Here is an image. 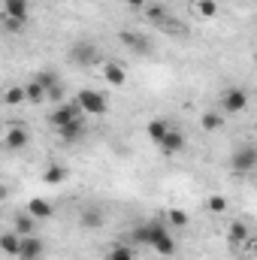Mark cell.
Returning a JSON list of instances; mask_svg holds the SVG:
<instances>
[{
	"label": "cell",
	"mask_w": 257,
	"mask_h": 260,
	"mask_svg": "<svg viewBox=\"0 0 257 260\" xmlns=\"http://www.w3.org/2000/svg\"><path fill=\"white\" fill-rule=\"evenodd\" d=\"M185 145H188L185 130L173 127V124H170V130L164 133V139L157 142V148H160V154H164V157H176V154H182V151H185Z\"/></svg>",
	"instance_id": "4"
},
{
	"label": "cell",
	"mask_w": 257,
	"mask_h": 260,
	"mask_svg": "<svg viewBox=\"0 0 257 260\" xmlns=\"http://www.w3.org/2000/svg\"><path fill=\"white\" fill-rule=\"evenodd\" d=\"M170 224L173 227H188V212H182V209H170Z\"/></svg>",
	"instance_id": "28"
},
{
	"label": "cell",
	"mask_w": 257,
	"mask_h": 260,
	"mask_svg": "<svg viewBox=\"0 0 257 260\" xmlns=\"http://www.w3.org/2000/svg\"><path fill=\"white\" fill-rule=\"evenodd\" d=\"M76 118H82V109L76 106V100L73 103H61V106H55V112L49 115V121H52V127H64L70 121H76Z\"/></svg>",
	"instance_id": "7"
},
{
	"label": "cell",
	"mask_w": 257,
	"mask_h": 260,
	"mask_svg": "<svg viewBox=\"0 0 257 260\" xmlns=\"http://www.w3.org/2000/svg\"><path fill=\"white\" fill-rule=\"evenodd\" d=\"M221 124H224L221 112H206L203 115V130H221Z\"/></svg>",
	"instance_id": "26"
},
{
	"label": "cell",
	"mask_w": 257,
	"mask_h": 260,
	"mask_svg": "<svg viewBox=\"0 0 257 260\" xmlns=\"http://www.w3.org/2000/svg\"><path fill=\"white\" fill-rule=\"evenodd\" d=\"M145 15H148V21H151V24H164V21H167V6L151 3V6H145Z\"/></svg>",
	"instance_id": "24"
},
{
	"label": "cell",
	"mask_w": 257,
	"mask_h": 260,
	"mask_svg": "<svg viewBox=\"0 0 257 260\" xmlns=\"http://www.w3.org/2000/svg\"><path fill=\"white\" fill-rule=\"evenodd\" d=\"M73 61H76V64H94V61H97V49H94L91 43H82V46L73 49Z\"/></svg>",
	"instance_id": "16"
},
{
	"label": "cell",
	"mask_w": 257,
	"mask_h": 260,
	"mask_svg": "<svg viewBox=\"0 0 257 260\" xmlns=\"http://www.w3.org/2000/svg\"><path fill=\"white\" fill-rule=\"evenodd\" d=\"M27 0H3V18H12V21H27Z\"/></svg>",
	"instance_id": "11"
},
{
	"label": "cell",
	"mask_w": 257,
	"mask_h": 260,
	"mask_svg": "<svg viewBox=\"0 0 257 260\" xmlns=\"http://www.w3.org/2000/svg\"><path fill=\"white\" fill-rule=\"evenodd\" d=\"M79 224H82L85 230H100V227H103V209H100V206H88V209L82 212Z\"/></svg>",
	"instance_id": "12"
},
{
	"label": "cell",
	"mask_w": 257,
	"mask_h": 260,
	"mask_svg": "<svg viewBox=\"0 0 257 260\" xmlns=\"http://www.w3.org/2000/svg\"><path fill=\"white\" fill-rule=\"evenodd\" d=\"M118 40L124 43V49H130L136 58H142V55H151V40L145 37V34H133V30H121L118 34Z\"/></svg>",
	"instance_id": "5"
},
{
	"label": "cell",
	"mask_w": 257,
	"mask_h": 260,
	"mask_svg": "<svg viewBox=\"0 0 257 260\" xmlns=\"http://www.w3.org/2000/svg\"><path fill=\"white\" fill-rule=\"evenodd\" d=\"M3 142H6V148H9V151H21V148H27L30 133H27V127H24V124H12V127H6Z\"/></svg>",
	"instance_id": "8"
},
{
	"label": "cell",
	"mask_w": 257,
	"mask_h": 260,
	"mask_svg": "<svg viewBox=\"0 0 257 260\" xmlns=\"http://www.w3.org/2000/svg\"><path fill=\"white\" fill-rule=\"evenodd\" d=\"M52 203L49 200H43V197H34V200H27V215L34 218V221H49L52 218Z\"/></svg>",
	"instance_id": "10"
},
{
	"label": "cell",
	"mask_w": 257,
	"mask_h": 260,
	"mask_svg": "<svg viewBox=\"0 0 257 260\" xmlns=\"http://www.w3.org/2000/svg\"><path fill=\"white\" fill-rule=\"evenodd\" d=\"M106 260H136V248H133V245H124V242H118V245L109 248Z\"/></svg>",
	"instance_id": "22"
},
{
	"label": "cell",
	"mask_w": 257,
	"mask_h": 260,
	"mask_svg": "<svg viewBox=\"0 0 257 260\" xmlns=\"http://www.w3.org/2000/svg\"><path fill=\"white\" fill-rule=\"evenodd\" d=\"M12 230H15L18 236H30V233L37 230V221H34L27 212H21V215H15V218H12Z\"/></svg>",
	"instance_id": "15"
},
{
	"label": "cell",
	"mask_w": 257,
	"mask_h": 260,
	"mask_svg": "<svg viewBox=\"0 0 257 260\" xmlns=\"http://www.w3.org/2000/svg\"><path fill=\"white\" fill-rule=\"evenodd\" d=\"M3 103H6V106H21V103H27V100H24V85H9V88L3 91Z\"/></svg>",
	"instance_id": "20"
},
{
	"label": "cell",
	"mask_w": 257,
	"mask_h": 260,
	"mask_svg": "<svg viewBox=\"0 0 257 260\" xmlns=\"http://www.w3.org/2000/svg\"><path fill=\"white\" fill-rule=\"evenodd\" d=\"M18 248H21V236H18L15 230L0 233V251H3L6 257H18Z\"/></svg>",
	"instance_id": "13"
},
{
	"label": "cell",
	"mask_w": 257,
	"mask_h": 260,
	"mask_svg": "<svg viewBox=\"0 0 257 260\" xmlns=\"http://www.w3.org/2000/svg\"><path fill=\"white\" fill-rule=\"evenodd\" d=\"M127 6H130V9H145V6H148V0H127Z\"/></svg>",
	"instance_id": "31"
},
{
	"label": "cell",
	"mask_w": 257,
	"mask_h": 260,
	"mask_svg": "<svg viewBox=\"0 0 257 260\" xmlns=\"http://www.w3.org/2000/svg\"><path fill=\"white\" fill-rule=\"evenodd\" d=\"M64 179H67V167L64 164H52V167L43 170V182H46V185H61Z\"/></svg>",
	"instance_id": "18"
},
{
	"label": "cell",
	"mask_w": 257,
	"mask_h": 260,
	"mask_svg": "<svg viewBox=\"0 0 257 260\" xmlns=\"http://www.w3.org/2000/svg\"><path fill=\"white\" fill-rule=\"evenodd\" d=\"M148 139H151V142H154V145H157V142H160V139H164V133H167V130H170V121H164V118H151V121H148Z\"/></svg>",
	"instance_id": "21"
},
{
	"label": "cell",
	"mask_w": 257,
	"mask_h": 260,
	"mask_svg": "<svg viewBox=\"0 0 257 260\" xmlns=\"http://www.w3.org/2000/svg\"><path fill=\"white\" fill-rule=\"evenodd\" d=\"M3 27H6V30H21L24 24H21V21H12V18H3Z\"/></svg>",
	"instance_id": "30"
},
{
	"label": "cell",
	"mask_w": 257,
	"mask_h": 260,
	"mask_svg": "<svg viewBox=\"0 0 257 260\" xmlns=\"http://www.w3.org/2000/svg\"><path fill=\"white\" fill-rule=\"evenodd\" d=\"M24 100H27V103H34V106H43V103H46V88H40L34 79H30V82H24Z\"/></svg>",
	"instance_id": "17"
},
{
	"label": "cell",
	"mask_w": 257,
	"mask_h": 260,
	"mask_svg": "<svg viewBox=\"0 0 257 260\" xmlns=\"http://www.w3.org/2000/svg\"><path fill=\"white\" fill-rule=\"evenodd\" d=\"M248 109V91L245 88H227L224 94H221V112L224 115H239V112H245Z\"/></svg>",
	"instance_id": "3"
},
{
	"label": "cell",
	"mask_w": 257,
	"mask_h": 260,
	"mask_svg": "<svg viewBox=\"0 0 257 260\" xmlns=\"http://www.w3.org/2000/svg\"><path fill=\"white\" fill-rule=\"evenodd\" d=\"M43 239L37 236V233H30V236H21V248H18V260H40L43 257Z\"/></svg>",
	"instance_id": "9"
},
{
	"label": "cell",
	"mask_w": 257,
	"mask_h": 260,
	"mask_svg": "<svg viewBox=\"0 0 257 260\" xmlns=\"http://www.w3.org/2000/svg\"><path fill=\"white\" fill-rule=\"evenodd\" d=\"M34 82H37L40 88H46V94H49V91L58 85V73H55V70H40V73L34 76Z\"/></svg>",
	"instance_id": "23"
},
{
	"label": "cell",
	"mask_w": 257,
	"mask_h": 260,
	"mask_svg": "<svg viewBox=\"0 0 257 260\" xmlns=\"http://www.w3.org/2000/svg\"><path fill=\"white\" fill-rule=\"evenodd\" d=\"M76 106L82 109V115H106V109H109L106 97L94 88H82L79 97H76Z\"/></svg>",
	"instance_id": "2"
},
{
	"label": "cell",
	"mask_w": 257,
	"mask_h": 260,
	"mask_svg": "<svg viewBox=\"0 0 257 260\" xmlns=\"http://www.w3.org/2000/svg\"><path fill=\"white\" fill-rule=\"evenodd\" d=\"M230 167H233V173H251V170L257 167V148L254 145H242V148H236Z\"/></svg>",
	"instance_id": "6"
},
{
	"label": "cell",
	"mask_w": 257,
	"mask_h": 260,
	"mask_svg": "<svg viewBox=\"0 0 257 260\" xmlns=\"http://www.w3.org/2000/svg\"><path fill=\"white\" fill-rule=\"evenodd\" d=\"M130 239H133V245L154 248L157 254H167V257H170V254H176V239H173L170 227H167V224H160V221H148V224L133 227Z\"/></svg>",
	"instance_id": "1"
},
{
	"label": "cell",
	"mask_w": 257,
	"mask_h": 260,
	"mask_svg": "<svg viewBox=\"0 0 257 260\" xmlns=\"http://www.w3.org/2000/svg\"><path fill=\"white\" fill-rule=\"evenodd\" d=\"M206 206H209V212H215V215H221V212H227V200L221 194H212L206 200Z\"/></svg>",
	"instance_id": "27"
},
{
	"label": "cell",
	"mask_w": 257,
	"mask_h": 260,
	"mask_svg": "<svg viewBox=\"0 0 257 260\" xmlns=\"http://www.w3.org/2000/svg\"><path fill=\"white\" fill-rule=\"evenodd\" d=\"M227 236H230V242H233V245H239V242H245V239H248V227H245L242 221H236V224L230 227V233H227Z\"/></svg>",
	"instance_id": "25"
},
{
	"label": "cell",
	"mask_w": 257,
	"mask_h": 260,
	"mask_svg": "<svg viewBox=\"0 0 257 260\" xmlns=\"http://www.w3.org/2000/svg\"><path fill=\"white\" fill-rule=\"evenodd\" d=\"M215 12H218V3H215V0H200V15L212 18Z\"/></svg>",
	"instance_id": "29"
},
{
	"label": "cell",
	"mask_w": 257,
	"mask_h": 260,
	"mask_svg": "<svg viewBox=\"0 0 257 260\" xmlns=\"http://www.w3.org/2000/svg\"><path fill=\"white\" fill-rule=\"evenodd\" d=\"M3 200H6V188H3V185H0V203H3Z\"/></svg>",
	"instance_id": "32"
},
{
	"label": "cell",
	"mask_w": 257,
	"mask_h": 260,
	"mask_svg": "<svg viewBox=\"0 0 257 260\" xmlns=\"http://www.w3.org/2000/svg\"><path fill=\"white\" fill-rule=\"evenodd\" d=\"M103 73H106V82H112L115 88H121V85L127 82V73H124L121 64H112V61H109V64L103 67Z\"/></svg>",
	"instance_id": "19"
},
{
	"label": "cell",
	"mask_w": 257,
	"mask_h": 260,
	"mask_svg": "<svg viewBox=\"0 0 257 260\" xmlns=\"http://www.w3.org/2000/svg\"><path fill=\"white\" fill-rule=\"evenodd\" d=\"M58 136H61L64 142H79V139L85 136V118H76V121H70L64 127H58Z\"/></svg>",
	"instance_id": "14"
}]
</instances>
